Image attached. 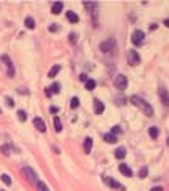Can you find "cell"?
Segmentation results:
<instances>
[{"label":"cell","instance_id":"cell-1","mask_svg":"<svg viewBox=\"0 0 169 191\" xmlns=\"http://www.w3.org/2000/svg\"><path fill=\"white\" fill-rule=\"evenodd\" d=\"M131 104H133L134 107H139L140 110L144 111L147 116H153V108H152V105L148 104V102H145L142 97H139V96H131Z\"/></svg>","mask_w":169,"mask_h":191},{"label":"cell","instance_id":"cell-2","mask_svg":"<svg viewBox=\"0 0 169 191\" xmlns=\"http://www.w3.org/2000/svg\"><path fill=\"white\" fill-rule=\"evenodd\" d=\"M113 85H115V88H116V89L123 91V89H126V86H128V78H126L125 75H118V77L115 78Z\"/></svg>","mask_w":169,"mask_h":191},{"label":"cell","instance_id":"cell-3","mask_svg":"<svg viewBox=\"0 0 169 191\" xmlns=\"http://www.w3.org/2000/svg\"><path fill=\"white\" fill-rule=\"evenodd\" d=\"M128 62L131 64V66H137V64L140 62V56H139L137 51H134V49L128 51Z\"/></svg>","mask_w":169,"mask_h":191},{"label":"cell","instance_id":"cell-4","mask_svg":"<svg viewBox=\"0 0 169 191\" xmlns=\"http://www.w3.org/2000/svg\"><path fill=\"white\" fill-rule=\"evenodd\" d=\"M104 183L107 186H110V188H115V190H121V191L125 190V186L121 185V183H118L116 180H113L112 177H104Z\"/></svg>","mask_w":169,"mask_h":191},{"label":"cell","instance_id":"cell-5","mask_svg":"<svg viewBox=\"0 0 169 191\" xmlns=\"http://www.w3.org/2000/svg\"><path fill=\"white\" fill-rule=\"evenodd\" d=\"M113 49H115V40H107L104 43H101V51H104V53H110Z\"/></svg>","mask_w":169,"mask_h":191},{"label":"cell","instance_id":"cell-6","mask_svg":"<svg viewBox=\"0 0 169 191\" xmlns=\"http://www.w3.org/2000/svg\"><path fill=\"white\" fill-rule=\"evenodd\" d=\"M145 38V34L142 30H134V34H133V43L134 45H140L144 41Z\"/></svg>","mask_w":169,"mask_h":191},{"label":"cell","instance_id":"cell-7","mask_svg":"<svg viewBox=\"0 0 169 191\" xmlns=\"http://www.w3.org/2000/svg\"><path fill=\"white\" fill-rule=\"evenodd\" d=\"M59 91H61V85L59 83H53V85H51L50 88H46V96L48 97H51L53 94H59Z\"/></svg>","mask_w":169,"mask_h":191},{"label":"cell","instance_id":"cell-8","mask_svg":"<svg viewBox=\"0 0 169 191\" xmlns=\"http://www.w3.org/2000/svg\"><path fill=\"white\" fill-rule=\"evenodd\" d=\"M2 60L5 62V66H7L8 77H13V75H15V69H13V64H11V60L8 59V56H2Z\"/></svg>","mask_w":169,"mask_h":191},{"label":"cell","instance_id":"cell-9","mask_svg":"<svg viewBox=\"0 0 169 191\" xmlns=\"http://www.w3.org/2000/svg\"><path fill=\"white\" fill-rule=\"evenodd\" d=\"M159 97H161V102L164 107H169V92L166 88H159Z\"/></svg>","mask_w":169,"mask_h":191},{"label":"cell","instance_id":"cell-10","mask_svg":"<svg viewBox=\"0 0 169 191\" xmlns=\"http://www.w3.org/2000/svg\"><path fill=\"white\" fill-rule=\"evenodd\" d=\"M22 172H24V174L27 175V178H29L30 181H34V183H37V181H39V180H37L39 177H37V174H35V172L30 169V167H27V166H26L24 169H22Z\"/></svg>","mask_w":169,"mask_h":191},{"label":"cell","instance_id":"cell-11","mask_svg":"<svg viewBox=\"0 0 169 191\" xmlns=\"http://www.w3.org/2000/svg\"><path fill=\"white\" fill-rule=\"evenodd\" d=\"M34 126L39 129L40 132H45L46 131V124L43 123V119H42V118H39V116H35V118H34Z\"/></svg>","mask_w":169,"mask_h":191},{"label":"cell","instance_id":"cell-12","mask_svg":"<svg viewBox=\"0 0 169 191\" xmlns=\"http://www.w3.org/2000/svg\"><path fill=\"white\" fill-rule=\"evenodd\" d=\"M62 8H64L62 2H56V3H53V7H51V13H53V15H59V13L62 11Z\"/></svg>","mask_w":169,"mask_h":191},{"label":"cell","instance_id":"cell-13","mask_svg":"<svg viewBox=\"0 0 169 191\" xmlns=\"http://www.w3.org/2000/svg\"><path fill=\"white\" fill-rule=\"evenodd\" d=\"M118 170H120L123 175H126V177H133V170H131V167L126 166V164H121V166L118 167Z\"/></svg>","mask_w":169,"mask_h":191},{"label":"cell","instance_id":"cell-14","mask_svg":"<svg viewBox=\"0 0 169 191\" xmlns=\"http://www.w3.org/2000/svg\"><path fill=\"white\" fill-rule=\"evenodd\" d=\"M94 111H96V115H101V113H104V104H102L101 100H94Z\"/></svg>","mask_w":169,"mask_h":191},{"label":"cell","instance_id":"cell-15","mask_svg":"<svg viewBox=\"0 0 169 191\" xmlns=\"http://www.w3.org/2000/svg\"><path fill=\"white\" fill-rule=\"evenodd\" d=\"M125 156H126V150H125L123 147H118L115 150V158H116V159H123Z\"/></svg>","mask_w":169,"mask_h":191},{"label":"cell","instance_id":"cell-16","mask_svg":"<svg viewBox=\"0 0 169 191\" xmlns=\"http://www.w3.org/2000/svg\"><path fill=\"white\" fill-rule=\"evenodd\" d=\"M59 70H61V66H58V64H56V66H53L50 69V72H48V77L50 78H54L56 75H58L59 73Z\"/></svg>","mask_w":169,"mask_h":191},{"label":"cell","instance_id":"cell-17","mask_svg":"<svg viewBox=\"0 0 169 191\" xmlns=\"http://www.w3.org/2000/svg\"><path fill=\"white\" fill-rule=\"evenodd\" d=\"M91 148H93V139L91 137H86V139H84V151L90 153Z\"/></svg>","mask_w":169,"mask_h":191},{"label":"cell","instance_id":"cell-18","mask_svg":"<svg viewBox=\"0 0 169 191\" xmlns=\"http://www.w3.org/2000/svg\"><path fill=\"white\" fill-rule=\"evenodd\" d=\"M104 140H105L107 143H115L118 139H116V136H113L112 132H109V134H105V136H104Z\"/></svg>","mask_w":169,"mask_h":191},{"label":"cell","instance_id":"cell-19","mask_svg":"<svg viewBox=\"0 0 169 191\" xmlns=\"http://www.w3.org/2000/svg\"><path fill=\"white\" fill-rule=\"evenodd\" d=\"M65 15H67V19L70 21V22H78V16H77V13H73V11H67L65 13Z\"/></svg>","mask_w":169,"mask_h":191},{"label":"cell","instance_id":"cell-20","mask_svg":"<svg viewBox=\"0 0 169 191\" xmlns=\"http://www.w3.org/2000/svg\"><path fill=\"white\" fill-rule=\"evenodd\" d=\"M54 129H56V132L62 131V123H61V119L58 118V116H54Z\"/></svg>","mask_w":169,"mask_h":191},{"label":"cell","instance_id":"cell-21","mask_svg":"<svg viewBox=\"0 0 169 191\" xmlns=\"http://www.w3.org/2000/svg\"><path fill=\"white\" fill-rule=\"evenodd\" d=\"M84 86H86L88 91H93L96 88V81L94 80H86V81H84Z\"/></svg>","mask_w":169,"mask_h":191},{"label":"cell","instance_id":"cell-22","mask_svg":"<svg viewBox=\"0 0 169 191\" xmlns=\"http://www.w3.org/2000/svg\"><path fill=\"white\" fill-rule=\"evenodd\" d=\"M148 132H150V137H152V139H156V137H158V134H159V131H158L156 126H152V128L148 129Z\"/></svg>","mask_w":169,"mask_h":191},{"label":"cell","instance_id":"cell-23","mask_svg":"<svg viewBox=\"0 0 169 191\" xmlns=\"http://www.w3.org/2000/svg\"><path fill=\"white\" fill-rule=\"evenodd\" d=\"M24 24H26L27 29H34V27H35V21L32 19V18H26V22H24Z\"/></svg>","mask_w":169,"mask_h":191},{"label":"cell","instance_id":"cell-24","mask_svg":"<svg viewBox=\"0 0 169 191\" xmlns=\"http://www.w3.org/2000/svg\"><path fill=\"white\" fill-rule=\"evenodd\" d=\"M35 185H37V190H39V191H50V190H48V186H46V185L43 183V181H40V180L37 181Z\"/></svg>","mask_w":169,"mask_h":191},{"label":"cell","instance_id":"cell-25","mask_svg":"<svg viewBox=\"0 0 169 191\" xmlns=\"http://www.w3.org/2000/svg\"><path fill=\"white\" fill-rule=\"evenodd\" d=\"M147 174H148V167L144 166L142 169L139 170V178H145V177H147Z\"/></svg>","mask_w":169,"mask_h":191},{"label":"cell","instance_id":"cell-26","mask_svg":"<svg viewBox=\"0 0 169 191\" xmlns=\"http://www.w3.org/2000/svg\"><path fill=\"white\" fill-rule=\"evenodd\" d=\"M78 105H80L78 97H72V100H70V107H72V108H77Z\"/></svg>","mask_w":169,"mask_h":191},{"label":"cell","instance_id":"cell-27","mask_svg":"<svg viewBox=\"0 0 169 191\" xmlns=\"http://www.w3.org/2000/svg\"><path fill=\"white\" fill-rule=\"evenodd\" d=\"M2 181H3L5 185H11V177L7 175V174H3V175H2Z\"/></svg>","mask_w":169,"mask_h":191},{"label":"cell","instance_id":"cell-28","mask_svg":"<svg viewBox=\"0 0 169 191\" xmlns=\"http://www.w3.org/2000/svg\"><path fill=\"white\" fill-rule=\"evenodd\" d=\"M18 118H19V121H26V119H27L26 111H24V110H19V111H18Z\"/></svg>","mask_w":169,"mask_h":191},{"label":"cell","instance_id":"cell-29","mask_svg":"<svg viewBox=\"0 0 169 191\" xmlns=\"http://www.w3.org/2000/svg\"><path fill=\"white\" fill-rule=\"evenodd\" d=\"M120 132H121L120 126H113V128H112V134H113V136H116V134H120Z\"/></svg>","mask_w":169,"mask_h":191},{"label":"cell","instance_id":"cell-30","mask_svg":"<svg viewBox=\"0 0 169 191\" xmlns=\"http://www.w3.org/2000/svg\"><path fill=\"white\" fill-rule=\"evenodd\" d=\"M2 151H3V155H10V147L3 145V147H2Z\"/></svg>","mask_w":169,"mask_h":191},{"label":"cell","instance_id":"cell-31","mask_svg":"<svg viewBox=\"0 0 169 191\" xmlns=\"http://www.w3.org/2000/svg\"><path fill=\"white\" fill-rule=\"evenodd\" d=\"M5 100H7V105H10V107H13V105H15V100H13L11 97H7Z\"/></svg>","mask_w":169,"mask_h":191},{"label":"cell","instance_id":"cell-32","mask_svg":"<svg viewBox=\"0 0 169 191\" xmlns=\"http://www.w3.org/2000/svg\"><path fill=\"white\" fill-rule=\"evenodd\" d=\"M58 29H59L58 24H51V26H50V30H51V32H58Z\"/></svg>","mask_w":169,"mask_h":191},{"label":"cell","instance_id":"cell-33","mask_svg":"<svg viewBox=\"0 0 169 191\" xmlns=\"http://www.w3.org/2000/svg\"><path fill=\"white\" fill-rule=\"evenodd\" d=\"M69 38H70V43H75V41H77V35H75V34H70Z\"/></svg>","mask_w":169,"mask_h":191},{"label":"cell","instance_id":"cell-34","mask_svg":"<svg viewBox=\"0 0 169 191\" xmlns=\"http://www.w3.org/2000/svg\"><path fill=\"white\" fill-rule=\"evenodd\" d=\"M150 191H163V188H161V186H153Z\"/></svg>","mask_w":169,"mask_h":191},{"label":"cell","instance_id":"cell-35","mask_svg":"<svg viewBox=\"0 0 169 191\" xmlns=\"http://www.w3.org/2000/svg\"><path fill=\"white\" fill-rule=\"evenodd\" d=\"M51 113H58V107H51Z\"/></svg>","mask_w":169,"mask_h":191},{"label":"cell","instance_id":"cell-36","mask_svg":"<svg viewBox=\"0 0 169 191\" xmlns=\"http://www.w3.org/2000/svg\"><path fill=\"white\" fill-rule=\"evenodd\" d=\"M80 80H82V81H86L88 77H86V75H80Z\"/></svg>","mask_w":169,"mask_h":191},{"label":"cell","instance_id":"cell-37","mask_svg":"<svg viewBox=\"0 0 169 191\" xmlns=\"http://www.w3.org/2000/svg\"><path fill=\"white\" fill-rule=\"evenodd\" d=\"M163 24L166 26V27H169V19H164V22H163Z\"/></svg>","mask_w":169,"mask_h":191},{"label":"cell","instance_id":"cell-38","mask_svg":"<svg viewBox=\"0 0 169 191\" xmlns=\"http://www.w3.org/2000/svg\"><path fill=\"white\" fill-rule=\"evenodd\" d=\"M168 145H169V137H168Z\"/></svg>","mask_w":169,"mask_h":191},{"label":"cell","instance_id":"cell-39","mask_svg":"<svg viewBox=\"0 0 169 191\" xmlns=\"http://www.w3.org/2000/svg\"><path fill=\"white\" fill-rule=\"evenodd\" d=\"M0 113H2V110H0Z\"/></svg>","mask_w":169,"mask_h":191}]
</instances>
